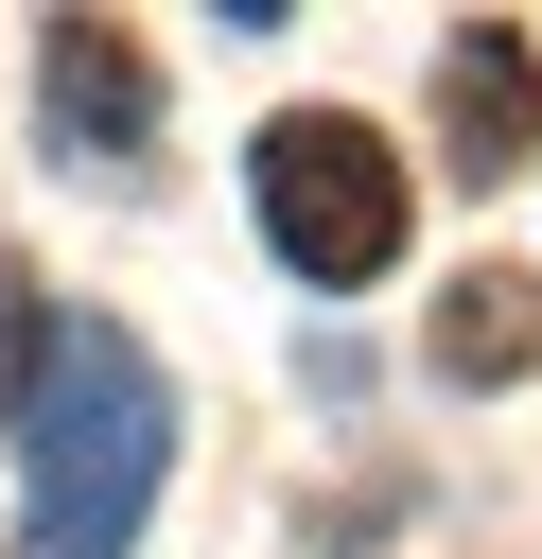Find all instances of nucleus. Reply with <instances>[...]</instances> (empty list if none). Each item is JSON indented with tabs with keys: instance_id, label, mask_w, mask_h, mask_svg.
<instances>
[{
	"instance_id": "obj_1",
	"label": "nucleus",
	"mask_w": 542,
	"mask_h": 559,
	"mask_svg": "<svg viewBox=\"0 0 542 559\" xmlns=\"http://www.w3.org/2000/svg\"><path fill=\"white\" fill-rule=\"evenodd\" d=\"M17 472H35V559H140V507L175 472V384L122 314L17 332Z\"/></svg>"
},
{
	"instance_id": "obj_5",
	"label": "nucleus",
	"mask_w": 542,
	"mask_h": 559,
	"mask_svg": "<svg viewBox=\"0 0 542 559\" xmlns=\"http://www.w3.org/2000/svg\"><path fill=\"white\" fill-rule=\"evenodd\" d=\"M420 349H437V384H525V367H542V280H525V262H472Z\"/></svg>"
},
{
	"instance_id": "obj_4",
	"label": "nucleus",
	"mask_w": 542,
	"mask_h": 559,
	"mask_svg": "<svg viewBox=\"0 0 542 559\" xmlns=\"http://www.w3.org/2000/svg\"><path fill=\"white\" fill-rule=\"evenodd\" d=\"M437 140H455V175L490 192V175H525V140H542V52L507 35V17H472L455 52H437Z\"/></svg>"
},
{
	"instance_id": "obj_3",
	"label": "nucleus",
	"mask_w": 542,
	"mask_h": 559,
	"mask_svg": "<svg viewBox=\"0 0 542 559\" xmlns=\"http://www.w3.org/2000/svg\"><path fill=\"white\" fill-rule=\"evenodd\" d=\"M35 122H52V157H70L87 192H140V175H157V52H140V17H52Z\"/></svg>"
},
{
	"instance_id": "obj_2",
	"label": "nucleus",
	"mask_w": 542,
	"mask_h": 559,
	"mask_svg": "<svg viewBox=\"0 0 542 559\" xmlns=\"http://www.w3.org/2000/svg\"><path fill=\"white\" fill-rule=\"evenodd\" d=\"M245 192H262V245H280L315 297L385 280V262H402V227H420L402 157H385L350 105H280V122H262V157H245Z\"/></svg>"
}]
</instances>
